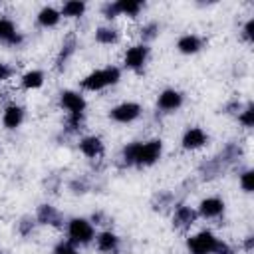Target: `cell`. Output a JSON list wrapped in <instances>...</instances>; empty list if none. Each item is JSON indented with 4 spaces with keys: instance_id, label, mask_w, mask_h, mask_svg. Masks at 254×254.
<instances>
[{
    "instance_id": "cell-1",
    "label": "cell",
    "mask_w": 254,
    "mask_h": 254,
    "mask_svg": "<svg viewBox=\"0 0 254 254\" xmlns=\"http://www.w3.org/2000/svg\"><path fill=\"white\" fill-rule=\"evenodd\" d=\"M121 77V71L119 67L115 65H107V67H101V69H95L91 73H87L83 79H81V89H87V91H101L113 83H117Z\"/></svg>"
},
{
    "instance_id": "cell-2",
    "label": "cell",
    "mask_w": 254,
    "mask_h": 254,
    "mask_svg": "<svg viewBox=\"0 0 254 254\" xmlns=\"http://www.w3.org/2000/svg\"><path fill=\"white\" fill-rule=\"evenodd\" d=\"M163 153V143L159 139H151L145 143H137L135 141V153H133V165H141V167H149L153 165Z\"/></svg>"
},
{
    "instance_id": "cell-3",
    "label": "cell",
    "mask_w": 254,
    "mask_h": 254,
    "mask_svg": "<svg viewBox=\"0 0 254 254\" xmlns=\"http://www.w3.org/2000/svg\"><path fill=\"white\" fill-rule=\"evenodd\" d=\"M218 238L210 230H200L187 240V248L190 254H214Z\"/></svg>"
},
{
    "instance_id": "cell-4",
    "label": "cell",
    "mask_w": 254,
    "mask_h": 254,
    "mask_svg": "<svg viewBox=\"0 0 254 254\" xmlns=\"http://www.w3.org/2000/svg\"><path fill=\"white\" fill-rule=\"evenodd\" d=\"M67 236L71 244H87L93 240V224L85 218H71L67 224Z\"/></svg>"
},
{
    "instance_id": "cell-5",
    "label": "cell",
    "mask_w": 254,
    "mask_h": 254,
    "mask_svg": "<svg viewBox=\"0 0 254 254\" xmlns=\"http://www.w3.org/2000/svg\"><path fill=\"white\" fill-rule=\"evenodd\" d=\"M141 115V107L139 103H133V101H125V103H119L115 105L111 111H109V117L117 123H131L135 121L137 117Z\"/></svg>"
},
{
    "instance_id": "cell-6",
    "label": "cell",
    "mask_w": 254,
    "mask_h": 254,
    "mask_svg": "<svg viewBox=\"0 0 254 254\" xmlns=\"http://www.w3.org/2000/svg\"><path fill=\"white\" fill-rule=\"evenodd\" d=\"M147 56H149V48H147L145 44H137V46H131V48L125 52L123 64H125V67H129V69H141L143 64L147 62Z\"/></svg>"
},
{
    "instance_id": "cell-7",
    "label": "cell",
    "mask_w": 254,
    "mask_h": 254,
    "mask_svg": "<svg viewBox=\"0 0 254 254\" xmlns=\"http://www.w3.org/2000/svg\"><path fill=\"white\" fill-rule=\"evenodd\" d=\"M60 103H62V107L69 115H83V111H85V99L77 91H69V89L67 91H62Z\"/></svg>"
},
{
    "instance_id": "cell-8",
    "label": "cell",
    "mask_w": 254,
    "mask_h": 254,
    "mask_svg": "<svg viewBox=\"0 0 254 254\" xmlns=\"http://www.w3.org/2000/svg\"><path fill=\"white\" fill-rule=\"evenodd\" d=\"M157 105H159V109L171 113V111H175L183 105V93L177 91V89H165V91H161V95L157 99Z\"/></svg>"
},
{
    "instance_id": "cell-9",
    "label": "cell",
    "mask_w": 254,
    "mask_h": 254,
    "mask_svg": "<svg viewBox=\"0 0 254 254\" xmlns=\"http://www.w3.org/2000/svg\"><path fill=\"white\" fill-rule=\"evenodd\" d=\"M206 141H208V137H206V133H204L200 127H190V129H187L185 135H183V147L189 149V151L200 149Z\"/></svg>"
},
{
    "instance_id": "cell-10",
    "label": "cell",
    "mask_w": 254,
    "mask_h": 254,
    "mask_svg": "<svg viewBox=\"0 0 254 254\" xmlns=\"http://www.w3.org/2000/svg\"><path fill=\"white\" fill-rule=\"evenodd\" d=\"M198 212L204 218H216L224 212V202L218 196H208L198 204Z\"/></svg>"
},
{
    "instance_id": "cell-11",
    "label": "cell",
    "mask_w": 254,
    "mask_h": 254,
    "mask_svg": "<svg viewBox=\"0 0 254 254\" xmlns=\"http://www.w3.org/2000/svg\"><path fill=\"white\" fill-rule=\"evenodd\" d=\"M79 151H81L85 157H89V159H97V157L103 155V143H101L99 137L89 135V137H83V139L79 141Z\"/></svg>"
},
{
    "instance_id": "cell-12",
    "label": "cell",
    "mask_w": 254,
    "mask_h": 254,
    "mask_svg": "<svg viewBox=\"0 0 254 254\" xmlns=\"http://www.w3.org/2000/svg\"><path fill=\"white\" fill-rule=\"evenodd\" d=\"M0 42L10 44V46H18L22 42V36L16 32L14 22L8 18H0Z\"/></svg>"
},
{
    "instance_id": "cell-13",
    "label": "cell",
    "mask_w": 254,
    "mask_h": 254,
    "mask_svg": "<svg viewBox=\"0 0 254 254\" xmlns=\"http://www.w3.org/2000/svg\"><path fill=\"white\" fill-rule=\"evenodd\" d=\"M194 220H196V212H194L190 206H187V204L177 206V210H175V214H173V224H175L177 228H189Z\"/></svg>"
},
{
    "instance_id": "cell-14",
    "label": "cell",
    "mask_w": 254,
    "mask_h": 254,
    "mask_svg": "<svg viewBox=\"0 0 254 254\" xmlns=\"http://www.w3.org/2000/svg\"><path fill=\"white\" fill-rule=\"evenodd\" d=\"M22 121H24V109H22L20 105H8V107L4 109V113H2V123H4V127L16 129V127H20Z\"/></svg>"
},
{
    "instance_id": "cell-15",
    "label": "cell",
    "mask_w": 254,
    "mask_h": 254,
    "mask_svg": "<svg viewBox=\"0 0 254 254\" xmlns=\"http://www.w3.org/2000/svg\"><path fill=\"white\" fill-rule=\"evenodd\" d=\"M36 218H38V222H42V224H50V226H60V224H62V216H60V212H58L54 206H50V204H42V206H38Z\"/></svg>"
},
{
    "instance_id": "cell-16",
    "label": "cell",
    "mask_w": 254,
    "mask_h": 254,
    "mask_svg": "<svg viewBox=\"0 0 254 254\" xmlns=\"http://www.w3.org/2000/svg\"><path fill=\"white\" fill-rule=\"evenodd\" d=\"M177 48H179V52H183V54H196V52L202 48V40H200L198 36H194V34H187V36L179 38Z\"/></svg>"
},
{
    "instance_id": "cell-17",
    "label": "cell",
    "mask_w": 254,
    "mask_h": 254,
    "mask_svg": "<svg viewBox=\"0 0 254 254\" xmlns=\"http://www.w3.org/2000/svg\"><path fill=\"white\" fill-rule=\"evenodd\" d=\"M60 18H62V14H60L56 8H52V6H46V8H42V10L38 12V24L44 26V28L56 26V24L60 22Z\"/></svg>"
},
{
    "instance_id": "cell-18",
    "label": "cell",
    "mask_w": 254,
    "mask_h": 254,
    "mask_svg": "<svg viewBox=\"0 0 254 254\" xmlns=\"http://www.w3.org/2000/svg\"><path fill=\"white\" fill-rule=\"evenodd\" d=\"M117 246H119V238H117L113 232L105 230V232H101V234L97 236V248H99L101 252L111 254V252L117 250Z\"/></svg>"
},
{
    "instance_id": "cell-19",
    "label": "cell",
    "mask_w": 254,
    "mask_h": 254,
    "mask_svg": "<svg viewBox=\"0 0 254 254\" xmlns=\"http://www.w3.org/2000/svg\"><path fill=\"white\" fill-rule=\"evenodd\" d=\"M75 46H77L75 36H73V34H69V36L64 40V44H62V50H60V56H58V67H62V65L69 60V56L75 52Z\"/></svg>"
},
{
    "instance_id": "cell-20",
    "label": "cell",
    "mask_w": 254,
    "mask_h": 254,
    "mask_svg": "<svg viewBox=\"0 0 254 254\" xmlns=\"http://www.w3.org/2000/svg\"><path fill=\"white\" fill-rule=\"evenodd\" d=\"M44 85V73L40 69H32L22 75V87L24 89H38Z\"/></svg>"
},
{
    "instance_id": "cell-21",
    "label": "cell",
    "mask_w": 254,
    "mask_h": 254,
    "mask_svg": "<svg viewBox=\"0 0 254 254\" xmlns=\"http://www.w3.org/2000/svg\"><path fill=\"white\" fill-rule=\"evenodd\" d=\"M115 6H117V12L119 14L131 16V18H135L141 12V8H143V4L137 2V0H119V2H115Z\"/></svg>"
},
{
    "instance_id": "cell-22",
    "label": "cell",
    "mask_w": 254,
    "mask_h": 254,
    "mask_svg": "<svg viewBox=\"0 0 254 254\" xmlns=\"http://www.w3.org/2000/svg\"><path fill=\"white\" fill-rule=\"evenodd\" d=\"M83 12H85V4L83 2H79V0H67L62 6V12L60 14L67 16V18H79Z\"/></svg>"
},
{
    "instance_id": "cell-23",
    "label": "cell",
    "mask_w": 254,
    "mask_h": 254,
    "mask_svg": "<svg viewBox=\"0 0 254 254\" xmlns=\"http://www.w3.org/2000/svg\"><path fill=\"white\" fill-rule=\"evenodd\" d=\"M117 38H119V34H117V30H113V28H97V30H95V40H97L99 44L109 46V44H115Z\"/></svg>"
},
{
    "instance_id": "cell-24",
    "label": "cell",
    "mask_w": 254,
    "mask_h": 254,
    "mask_svg": "<svg viewBox=\"0 0 254 254\" xmlns=\"http://www.w3.org/2000/svg\"><path fill=\"white\" fill-rule=\"evenodd\" d=\"M238 121H240L244 127H252V125H254V107H252V105H246V107L238 113Z\"/></svg>"
},
{
    "instance_id": "cell-25",
    "label": "cell",
    "mask_w": 254,
    "mask_h": 254,
    "mask_svg": "<svg viewBox=\"0 0 254 254\" xmlns=\"http://www.w3.org/2000/svg\"><path fill=\"white\" fill-rule=\"evenodd\" d=\"M240 187L246 190V192H252L254 190V173L248 169L240 175Z\"/></svg>"
},
{
    "instance_id": "cell-26",
    "label": "cell",
    "mask_w": 254,
    "mask_h": 254,
    "mask_svg": "<svg viewBox=\"0 0 254 254\" xmlns=\"http://www.w3.org/2000/svg\"><path fill=\"white\" fill-rule=\"evenodd\" d=\"M157 32H159V26H157L155 22H149V24H145V26L141 28V38H143V40H151V38L157 36Z\"/></svg>"
},
{
    "instance_id": "cell-27",
    "label": "cell",
    "mask_w": 254,
    "mask_h": 254,
    "mask_svg": "<svg viewBox=\"0 0 254 254\" xmlns=\"http://www.w3.org/2000/svg\"><path fill=\"white\" fill-rule=\"evenodd\" d=\"M81 123H83V115H67V131L73 133L77 129H81Z\"/></svg>"
},
{
    "instance_id": "cell-28",
    "label": "cell",
    "mask_w": 254,
    "mask_h": 254,
    "mask_svg": "<svg viewBox=\"0 0 254 254\" xmlns=\"http://www.w3.org/2000/svg\"><path fill=\"white\" fill-rule=\"evenodd\" d=\"M54 254H79V252L73 248V244H71V242H60V244L56 246Z\"/></svg>"
},
{
    "instance_id": "cell-29",
    "label": "cell",
    "mask_w": 254,
    "mask_h": 254,
    "mask_svg": "<svg viewBox=\"0 0 254 254\" xmlns=\"http://www.w3.org/2000/svg\"><path fill=\"white\" fill-rule=\"evenodd\" d=\"M103 16H105V18H115V16H119L115 2H109V4L103 6Z\"/></svg>"
},
{
    "instance_id": "cell-30",
    "label": "cell",
    "mask_w": 254,
    "mask_h": 254,
    "mask_svg": "<svg viewBox=\"0 0 254 254\" xmlns=\"http://www.w3.org/2000/svg\"><path fill=\"white\" fill-rule=\"evenodd\" d=\"M252 30H254V20L250 18V20L246 22V26H244V38H246L248 42L254 40V32H252Z\"/></svg>"
},
{
    "instance_id": "cell-31",
    "label": "cell",
    "mask_w": 254,
    "mask_h": 254,
    "mask_svg": "<svg viewBox=\"0 0 254 254\" xmlns=\"http://www.w3.org/2000/svg\"><path fill=\"white\" fill-rule=\"evenodd\" d=\"M32 228H34V222L30 220V218H24L22 222H20V232L26 236V234H30L32 232Z\"/></svg>"
},
{
    "instance_id": "cell-32",
    "label": "cell",
    "mask_w": 254,
    "mask_h": 254,
    "mask_svg": "<svg viewBox=\"0 0 254 254\" xmlns=\"http://www.w3.org/2000/svg\"><path fill=\"white\" fill-rule=\"evenodd\" d=\"M214 254H232V248L226 244V242H222V240H218V244H216V250H214Z\"/></svg>"
},
{
    "instance_id": "cell-33",
    "label": "cell",
    "mask_w": 254,
    "mask_h": 254,
    "mask_svg": "<svg viewBox=\"0 0 254 254\" xmlns=\"http://www.w3.org/2000/svg\"><path fill=\"white\" fill-rule=\"evenodd\" d=\"M10 75H12V67H10L8 64H2V62H0V81L8 79Z\"/></svg>"
},
{
    "instance_id": "cell-34",
    "label": "cell",
    "mask_w": 254,
    "mask_h": 254,
    "mask_svg": "<svg viewBox=\"0 0 254 254\" xmlns=\"http://www.w3.org/2000/svg\"><path fill=\"white\" fill-rule=\"evenodd\" d=\"M246 250H248V252L252 250V236H248V238H246Z\"/></svg>"
}]
</instances>
